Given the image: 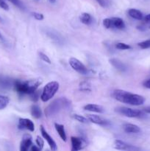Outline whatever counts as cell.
<instances>
[{"label": "cell", "mask_w": 150, "mask_h": 151, "mask_svg": "<svg viewBox=\"0 0 150 151\" xmlns=\"http://www.w3.org/2000/svg\"><path fill=\"white\" fill-rule=\"evenodd\" d=\"M112 97L115 100L130 106H141L145 102V98L139 94H132L121 89H116L112 93Z\"/></svg>", "instance_id": "6da1fadb"}, {"label": "cell", "mask_w": 150, "mask_h": 151, "mask_svg": "<svg viewBox=\"0 0 150 151\" xmlns=\"http://www.w3.org/2000/svg\"><path fill=\"white\" fill-rule=\"evenodd\" d=\"M42 83L43 81L41 78H35V79L26 81L16 80V81H14L13 87L16 92L20 95L31 94L38 89Z\"/></svg>", "instance_id": "7a4b0ae2"}, {"label": "cell", "mask_w": 150, "mask_h": 151, "mask_svg": "<svg viewBox=\"0 0 150 151\" xmlns=\"http://www.w3.org/2000/svg\"><path fill=\"white\" fill-rule=\"evenodd\" d=\"M71 101L66 97H60L53 100L45 109V114L47 117L55 116L64 109H69L71 107Z\"/></svg>", "instance_id": "3957f363"}, {"label": "cell", "mask_w": 150, "mask_h": 151, "mask_svg": "<svg viewBox=\"0 0 150 151\" xmlns=\"http://www.w3.org/2000/svg\"><path fill=\"white\" fill-rule=\"evenodd\" d=\"M60 84L57 81H51L44 86L41 95V99L43 102H47L53 98L56 93L58 91Z\"/></svg>", "instance_id": "277c9868"}, {"label": "cell", "mask_w": 150, "mask_h": 151, "mask_svg": "<svg viewBox=\"0 0 150 151\" xmlns=\"http://www.w3.org/2000/svg\"><path fill=\"white\" fill-rule=\"evenodd\" d=\"M115 111L119 114L129 118H144L146 116V114L144 111L133 109L131 108L124 107V106L116 108Z\"/></svg>", "instance_id": "5b68a950"}, {"label": "cell", "mask_w": 150, "mask_h": 151, "mask_svg": "<svg viewBox=\"0 0 150 151\" xmlns=\"http://www.w3.org/2000/svg\"><path fill=\"white\" fill-rule=\"evenodd\" d=\"M69 62L71 67L80 75H86L88 73V69H87L86 66L78 59L72 57L69 59Z\"/></svg>", "instance_id": "8992f818"}, {"label": "cell", "mask_w": 150, "mask_h": 151, "mask_svg": "<svg viewBox=\"0 0 150 151\" xmlns=\"http://www.w3.org/2000/svg\"><path fill=\"white\" fill-rule=\"evenodd\" d=\"M71 150L78 151L82 150L87 146L86 139L82 138V137H71Z\"/></svg>", "instance_id": "52a82bcc"}, {"label": "cell", "mask_w": 150, "mask_h": 151, "mask_svg": "<svg viewBox=\"0 0 150 151\" xmlns=\"http://www.w3.org/2000/svg\"><path fill=\"white\" fill-rule=\"evenodd\" d=\"M113 147L116 150H129V151H132V150H139L141 149L139 147H137L135 146L132 145H129L126 143L125 142L122 141L120 139H116L114 142V144H113Z\"/></svg>", "instance_id": "ba28073f"}, {"label": "cell", "mask_w": 150, "mask_h": 151, "mask_svg": "<svg viewBox=\"0 0 150 151\" xmlns=\"http://www.w3.org/2000/svg\"><path fill=\"white\" fill-rule=\"evenodd\" d=\"M18 128L20 130H27L31 132L35 131V125L31 119L26 118H20L19 119Z\"/></svg>", "instance_id": "9c48e42d"}, {"label": "cell", "mask_w": 150, "mask_h": 151, "mask_svg": "<svg viewBox=\"0 0 150 151\" xmlns=\"http://www.w3.org/2000/svg\"><path fill=\"white\" fill-rule=\"evenodd\" d=\"M40 129H41V133L42 134V137H44V139H46V141L47 142L48 145H49L50 148H51V150H57V144H56L55 142L54 141V139H52V137L48 134L46 129L44 128V127L43 125H41L40 127Z\"/></svg>", "instance_id": "30bf717a"}, {"label": "cell", "mask_w": 150, "mask_h": 151, "mask_svg": "<svg viewBox=\"0 0 150 151\" xmlns=\"http://www.w3.org/2000/svg\"><path fill=\"white\" fill-rule=\"evenodd\" d=\"M87 118L91 122L101 126H107L110 125V121L104 119L101 116L96 114H87Z\"/></svg>", "instance_id": "8fae6325"}, {"label": "cell", "mask_w": 150, "mask_h": 151, "mask_svg": "<svg viewBox=\"0 0 150 151\" xmlns=\"http://www.w3.org/2000/svg\"><path fill=\"white\" fill-rule=\"evenodd\" d=\"M32 145V136L29 134H26L23 136L21 142L20 144V150L26 151L30 148Z\"/></svg>", "instance_id": "7c38bea8"}, {"label": "cell", "mask_w": 150, "mask_h": 151, "mask_svg": "<svg viewBox=\"0 0 150 151\" xmlns=\"http://www.w3.org/2000/svg\"><path fill=\"white\" fill-rule=\"evenodd\" d=\"M84 110L88 111L91 112H94V113H99V114H103L104 112V109L100 105L97 104H92V103H90V104L85 105L83 107Z\"/></svg>", "instance_id": "4fadbf2b"}, {"label": "cell", "mask_w": 150, "mask_h": 151, "mask_svg": "<svg viewBox=\"0 0 150 151\" xmlns=\"http://www.w3.org/2000/svg\"><path fill=\"white\" fill-rule=\"evenodd\" d=\"M110 63L112 66L114 68H116L117 70L120 71L121 72H124L127 70V67H126V64L121 61L120 60L116 58H111L110 60Z\"/></svg>", "instance_id": "5bb4252c"}, {"label": "cell", "mask_w": 150, "mask_h": 151, "mask_svg": "<svg viewBox=\"0 0 150 151\" xmlns=\"http://www.w3.org/2000/svg\"><path fill=\"white\" fill-rule=\"evenodd\" d=\"M123 130L127 134H138L141 132V128L136 125L131 123H125L123 125Z\"/></svg>", "instance_id": "9a60e30c"}, {"label": "cell", "mask_w": 150, "mask_h": 151, "mask_svg": "<svg viewBox=\"0 0 150 151\" xmlns=\"http://www.w3.org/2000/svg\"><path fill=\"white\" fill-rule=\"evenodd\" d=\"M14 81H12L10 78L7 77H1L0 78V87L3 89H9L13 86Z\"/></svg>", "instance_id": "2e32d148"}, {"label": "cell", "mask_w": 150, "mask_h": 151, "mask_svg": "<svg viewBox=\"0 0 150 151\" xmlns=\"http://www.w3.org/2000/svg\"><path fill=\"white\" fill-rule=\"evenodd\" d=\"M112 28H116L118 29H123L125 28V23L123 19L119 17L111 18Z\"/></svg>", "instance_id": "e0dca14e"}, {"label": "cell", "mask_w": 150, "mask_h": 151, "mask_svg": "<svg viewBox=\"0 0 150 151\" xmlns=\"http://www.w3.org/2000/svg\"><path fill=\"white\" fill-rule=\"evenodd\" d=\"M127 13L128 15L132 19H136V20H143L144 19V15H143L142 12L140 11L139 10L130 8L128 10Z\"/></svg>", "instance_id": "ac0fdd59"}, {"label": "cell", "mask_w": 150, "mask_h": 151, "mask_svg": "<svg viewBox=\"0 0 150 151\" xmlns=\"http://www.w3.org/2000/svg\"><path fill=\"white\" fill-rule=\"evenodd\" d=\"M30 111L31 115L35 119H40L41 117V116H42V111H41V108L37 104H33L31 106Z\"/></svg>", "instance_id": "d6986e66"}, {"label": "cell", "mask_w": 150, "mask_h": 151, "mask_svg": "<svg viewBox=\"0 0 150 151\" xmlns=\"http://www.w3.org/2000/svg\"><path fill=\"white\" fill-rule=\"evenodd\" d=\"M54 128H55L56 131L58 133L59 136H60V138L62 139V140L64 142H66L67 139V137H66V131H65V128L63 125H60V124L55 123L54 124Z\"/></svg>", "instance_id": "ffe728a7"}, {"label": "cell", "mask_w": 150, "mask_h": 151, "mask_svg": "<svg viewBox=\"0 0 150 151\" xmlns=\"http://www.w3.org/2000/svg\"><path fill=\"white\" fill-rule=\"evenodd\" d=\"M79 19H80V22L84 24L90 25L93 23V17L91 14L88 13H82L80 17H79Z\"/></svg>", "instance_id": "44dd1931"}, {"label": "cell", "mask_w": 150, "mask_h": 151, "mask_svg": "<svg viewBox=\"0 0 150 151\" xmlns=\"http://www.w3.org/2000/svg\"><path fill=\"white\" fill-rule=\"evenodd\" d=\"M79 88L81 91L83 92H90L92 91V86L88 81H84L79 83Z\"/></svg>", "instance_id": "7402d4cb"}, {"label": "cell", "mask_w": 150, "mask_h": 151, "mask_svg": "<svg viewBox=\"0 0 150 151\" xmlns=\"http://www.w3.org/2000/svg\"><path fill=\"white\" fill-rule=\"evenodd\" d=\"M9 101H10V100H9L8 97H6V96L0 95V110L5 109L8 105Z\"/></svg>", "instance_id": "603a6c76"}, {"label": "cell", "mask_w": 150, "mask_h": 151, "mask_svg": "<svg viewBox=\"0 0 150 151\" xmlns=\"http://www.w3.org/2000/svg\"><path fill=\"white\" fill-rule=\"evenodd\" d=\"M72 117L75 119V120L78 121V122H81V123L83 124H88L89 123L90 121L88 120V119L87 117H85V116H82V115L79 114H74L72 116Z\"/></svg>", "instance_id": "cb8c5ba5"}, {"label": "cell", "mask_w": 150, "mask_h": 151, "mask_svg": "<svg viewBox=\"0 0 150 151\" xmlns=\"http://www.w3.org/2000/svg\"><path fill=\"white\" fill-rule=\"evenodd\" d=\"M10 2H11L12 4H14L15 6H16L17 7H19L20 10H26V7H25L24 4L22 2V1L21 0H7Z\"/></svg>", "instance_id": "d4e9b609"}, {"label": "cell", "mask_w": 150, "mask_h": 151, "mask_svg": "<svg viewBox=\"0 0 150 151\" xmlns=\"http://www.w3.org/2000/svg\"><path fill=\"white\" fill-rule=\"evenodd\" d=\"M116 48L117 49V50H130L131 47L130 45L125 44V43L119 42L116 44Z\"/></svg>", "instance_id": "484cf974"}, {"label": "cell", "mask_w": 150, "mask_h": 151, "mask_svg": "<svg viewBox=\"0 0 150 151\" xmlns=\"http://www.w3.org/2000/svg\"><path fill=\"white\" fill-rule=\"evenodd\" d=\"M138 47L142 50H146V49L150 48V39L146 40V41H141L138 44Z\"/></svg>", "instance_id": "4316f807"}, {"label": "cell", "mask_w": 150, "mask_h": 151, "mask_svg": "<svg viewBox=\"0 0 150 151\" xmlns=\"http://www.w3.org/2000/svg\"><path fill=\"white\" fill-rule=\"evenodd\" d=\"M47 35H48L51 39L54 40V41H56L58 43L62 40L61 38H60V35H59L57 32H53L52 31H51V32H47Z\"/></svg>", "instance_id": "83f0119b"}, {"label": "cell", "mask_w": 150, "mask_h": 151, "mask_svg": "<svg viewBox=\"0 0 150 151\" xmlns=\"http://www.w3.org/2000/svg\"><path fill=\"white\" fill-rule=\"evenodd\" d=\"M38 55H39L40 58H41L43 61H44L45 63H49V64H51V60L49 59V58L46 55L44 54V52H38Z\"/></svg>", "instance_id": "f1b7e54d"}, {"label": "cell", "mask_w": 150, "mask_h": 151, "mask_svg": "<svg viewBox=\"0 0 150 151\" xmlns=\"http://www.w3.org/2000/svg\"><path fill=\"white\" fill-rule=\"evenodd\" d=\"M96 1H97V3L101 7H104V8H107L110 5V3L109 0H96Z\"/></svg>", "instance_id": "f546056e"}, {"label": "cell", "mask_w": 150, "mask_h": 151, "mask_svg": "<svg viewBox=\"0 0 150 151\" xmlns=\"http://www.w3.org/2000/svg\"><path fill=\"white\" fill-rule=\"evenodd\" d=\"M39 92H40L39 91H37L36 90V91H34L33 93H32L31 94H29V95H30L31 100H32V101L37 102L38 100H39V98H40Z\"/></svg>", "instance_id": "4dcf8cb0"}, {"label": "cell", "mask_w": 150, "mask_h": 151, "mask_svg": "<svg viewBox=\"0 0 150 151\" xmlns=\"http://www.w3.org/2000/svg\"><path fill=\"white\" fill-rule=\"evenodd\" d=\"M103 25H104V27L106 28V29H110V28H112L111 19H109V18L104 19V20H103Z\"/></svg>", "instance_id": "1f68e13d"}, {"label": "cell", "mask_w": 150, "mask_h": 151, "mask_svg": "<svg viewBox=\"0 0 150 151\" xmlns=\"http://www.w3.org/2000/svg\"><path fill=\"white\" fill-rule=\"evenodd\" d=\"M35 142H36L37 145L40 147V149H41V150H42L43 147H44V139H43L41 137L38 136V137H36V140H35Z\"/></svg>", "instance_id": "d6a6232c"}, {"label": "cell", "mask_w": 150, "mask_h": 151, "mask_svg": "<svg viewBox=\"0 0 150 151\" xmlns=\"http://www.w3.org/2000/svg\"><path fill=\"white\" fill-rule=\"evenodd\" d=\"M32 16H33V17L38 21H41L44 19V16L42 13H36V12H32Z\"/></svg>", "instance_id": "836d02e7"}, {"label": "cell", "mask_w": 150, "mask_h": 151, "mask_svg": "<svg viewBox=\"0 0 150 151\" xmlns=\"http://www.w3.org/2000/svg\"><path fill=\"white\" fill-rule=\"evenodd\" d=\"M0 7H1L2 9L5 10H9V6L4 0H0Z\"/></svg>", "instance_id": "e575fe53"}, {"label": "cell", "mask_w": 150, "mask_h": 151, "mask_svg": "<svg viewBox=\"0 0 150 151\" xmlns=\"http://www.w3.org/2000/svg\"><path fill=\"white\" fill-rule=\"evenodd\" d=\"M143 86H144L145 88L150 89V79H148L146 80V81H144V82L143 83Z\"/></svg>", "instance_id": "d590c367"}, {"label": "cell", "mask_w": 150, "mask_h": 151, "mask_svg": "<svg viewBox=\"0 0 150 151\" xmlns=\"http://www.w3.org/2000/svg\"><path fill=\"white\" fill-rule=\"evenodd\" d=\"M30 150L31 151H39V150H41V149H40V147H38V145H32L30 147Z\"/></svg>", "instance_id": "8d00e7d4"}, {"label": "cell", "mask_w": 150, "mask_h": 151, "mask_svg": "<svg viewBox=\"0 0 150 151\" xmlns=\"http://www.w3.org/2000/svg\"><path fill=\"white\" fill-rule=\"evenodd\" d=\"M144 20L146 23L150 24V13L149 14H147L145 17H144Z\"/></svg>", "instance_id": "74e56055"}, {"label": "cell", "mask_w": 150, "mask_h": 151, "mask_svg": "<svg viewBox=\"0 0 150 151\" xmlns=\"http://www.w3.org/2000/svg\"><path fill=\"white\" fill-rule=\"evenodd\" d=\"M143 111H144L145 113H147V114H150V106H147V107L144 108V109H143Z\"/></svg>", "instance_id": "f35d334b"}, {"label": "cell", "mask_w": 150, "mask_h": 151, "mask_svg": "<svg viewBox=\"0 0 150 151\" xmlns=\"http://www.w3.org/2000/svg\"><path fill=\"white\" fill-rule=\"evenodd\" d=\"M137 29H139V30H141V31L146 30V27L144 26V25H140V26H138L137 27Z\"/></svg>", "instance_id": "ab89813d"}, {"label": "cell", "mask_w": 150, "mask_h": 151, "mask_svg": "<svg viewBox=\"0 0 150 151\" xmlns=\"http://www.w3.org/2000/svg\"><path fill=\"white\" fill-rule=\"evenodd\" d=\"M49 2H51V4H54V3L56 2V0H49Z\"/></svg>", "instance_id": "60d3db41"}, {"label": "cell", "mask_w": 150, "mask_h": 151, "mask_svg": "<svg viewBox=\"0 0 150 151\" xmlns=\"http://www.w3.org/2000/svg\"><path fill=\"white\" fill-rule=\"evenodd\" d=\"M0 39H1V40L3 39V37H2V35H1V33H0Z\"/></svg>", "instance_id": "b9f144b4"}, {"label": "cell", "mask_w": 150, "mask_h": 151, "mask_svg": "<svg viewBox=\"0 0 150 151\" xmlns=\"http://www.w3.org/2000/svg\"><path fill=\"white\" fill-rule=\"evenodd\" d=\"M2 22V19H1V18L0 17V22Z\"/></svg>", "instance_id": "7bdbcfd3"}]
</instances>
